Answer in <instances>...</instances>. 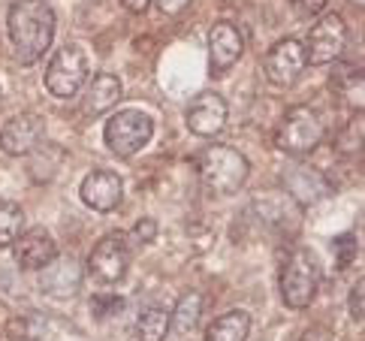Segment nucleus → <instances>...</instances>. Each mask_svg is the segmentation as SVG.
Segmentation results:
<instances>
[{
  "mask_svg": "<svg viewBox=\"0 0 365 341\" xmlns=\"http://www.w3.org/2000/svg\"><path fill=\"white\" fill-rule=\"evenodd\" d=\"M6 28L16 58L21 63H34L46 55L55 39V9L48 6V0H16L9 6Z\"/></svg>",
  "mask_w": 365,
  "mask_h": 341,
  "instance_id": "obj_1",
  "label": "nucleus"
},
{
  "mask_svg": "<svg viewBox=\"0 0 365 341\" xmlns=\"http://www.w3.org/2000/svg\"><path fill=\"white\" fill-rule=\"evenodd\" d=\"M251 163L230 146H208L200 154V181L212 196H232L245 188Z\"/></svg>",
  "mask_w": 365,
  "mask_h": 341,
  "instance_id": "obj_2",
  "label": "nucleus"
},
{
  "mask_svg": "<svg viewBox=\"0 0 365 341\" xmlns=\"http://www.w3.org/2000/svg\"><path fill=\"white\" fill-rule=\"evenodd\" d=\"M323 281L320 260L311 248H296L293 257L287 260V266L281 269V299L287 308L302 311L314 302L317 287Z\"/></svg>",
  "mask_w": 365,
  "mask_h": 341,
  "instance_id": "obj_3",
  "label": "nucleus"
},
{
  "mask_svg": "<svg viewBox=\"0 0 365 341\" xmlns=\"http://www.w3.org/2000/svg\"><path fill=\"white\" fill-rule=\"evenodd\" d=\"M323 142V118L311 106H296L284 115L275 146L287 154H308Z\"/></svg>",
  "mask_w": 365,
  "mask_h": 341,
  "instance_id": "obj_4",
  "label": "nucleus"
},
{
  "mask_svg": "<svg viewBox=\"0 0 365 341\" xmlns=\"http://www.w3.org/2000/svg\"><path fill=\"white\" fill-rule=\"evenodd\" d=\"M151 136H154L151 115L139 112V109H124L106 121V146L118 157H130V154L142 151L151 142Z\"/></svg>",
  "mask_w": 365,
  "mask_h": 341,
  "instance_id": "obj_5",
  "label": "nucleus"
},
{
  "mask_svg": "<svg viewBox=\"0 0 365 341\" xmlns=\"http://www.w3.org/2000/svg\"><path fill=\"white\" fill-rule=\"evenodd\" d=\"M88 78V58L79 46H63L55 51L46 70V88L61 100H70L82 91Z\"/></svg>",
  "mask_w": 365,
  "mask_h": 341,
  "instance_id": "obj_6",
  "label": "nucleus"
},
{
  "mask_svg": "<svg viewBox=\"0 0 365 341\" xmlns=\"http://www.w3.org/2000/svg\"><path fill=\"white\" fill-rule=\"evenodd\" d=\"M347 49V24L341 16H323L308 34V46H305V61L308 63H332L335 58H341Z\"/></svg>",
  "mask_w": 365,
  "mask_h": 341,
  "instance_id": "obj_7",
  "label": "nucleus"
},
{
  "mask_svg": "<svg viewBox=\"0 0 365 341\" xmlns=\"http://www.w3.org/2000/svg\"><path fill=\"white\" fill-rule=\"evenodd\" d=\"M251 212L259 218V224H266L272 233L281 235H293L299 230V220H302V208L293 200L290 193H259Z\"/></svg>",
  "mask_w": 365,
  "mask_h": 341,
  "instance_id": "obj_8",
  "label": "nucleus"
},
{
  "mask_svg": "<svg viewBox=\"0 0 365 341\" xmlns=\"http://www.w3.org/2000/svg\"><path fill=\"white\" fill-rule=\"evenodd\" d=\"M305 46L299 39H281V43L272 46V51L263 61V73L272 85L278 88H290L296 85V78L305 70Z\"/></svg>",
  "mask_w": 365,
  "mask_h": 341,
  "instance_id": "obj_9",
  "label": "nucleus"
},
{
  "mask_svg": "<svg viewBox=\"0 0 365 341\" xmlns=\"http://www.w3.org/2000/svg\"><path fill=\"white\" fill-rule=\"evenodd\" d=\"M127 263H130V251H127V239L121 233L103 235L97 242L94 254H91L88 266L94 272V278L103 284H115L127 275Z\"/></svg>",
  "mask_w": 365,
  "mask_h": 341,
  "instance_id": "obj_10",
  "label": "nucleus"
},
{
  "mask_svg": "<svg viewBox=\"0 0 365 341\" xmlns=\"http://www.w3.org/2000/svg\"><path fill=\"white\" fill-rule=\"evenodd\" d=\"M227 100L215 94V91H205V94H200L197 100L190 103L187 109V127L193 130L197 136H217L220 130L227 127Z\"/></svg>",
  "mask_w": 365,
  "mask_h": 341,
  "instance_id": "obj_11",
  "label": "nucleus"
},
{
  "mask_svg": "<svg viewBox=\"0 0 365 341\" xmlns=\"http://www.w3.org/2000/svg\"><path fill=\"white\" fill-rule=\"evenodd\" d=\"M79 193L88 208H94V212H112V208L121 203L124 185L112 169H94V173L85 175Z\"/></svg>",
  "mask_w": 365,
  "mask_h": 341,
  "instance_id": "obj_12",
  "label": "nucleus"
},
{
  "mask_svg": "<svg viewBox=\"0 0 365 341\" xmlns=\"http://www.w3.org/2000/svg\"><path fill=\"white\" fill-rule=\"evenodd\" d=\"M245 39L232 21H217L212 34H208V63H212V76H220L230 70L232 63L242 58Z\"/></svg>",
  "mask_w": 365,
  "mask_h": 341,
  "instance_id": "obj_13",
  "label": "nucleus"
},
{
  "mask_svg": "<svg viewBox=\"0 0 365 341\" xmlns=\"http://www.w3.org/2000/svg\"><path fill=\"white\" fill-rule=\"evenodd\" d=\"M12 248H16V263L28 272H40L43 266H48L51 260L58 257V245L48 235V230H43V227L19 233V239L12 242Z\"/></svg>",
  "mask_w": 365,
  "mask_h": 341,
  "instance_id": "obj_14",
  "label": "nucleus"
},
{
  "mask_svg": "<svg viewBox=\"0 0 365 341\" xmlns=\"http://www.w3.org/2000/svg\"><path fill=\"white\" fill-rule=\"evenodd\" d=\"M43 139V121L36 115H16L12 121H6V127L0 130V148L12 157H24L31 154Z\"/></svg>",
  "mask_w": 365,
  "mask_h": 341,
  "instance_id": "obj_15",
  "label": "nucleus"
},
{
  "mask_svg": "<svg viewBox=\"0 0 365 341\" xmlns=\"http://www.w3.org/2000/svg\"><path fill=\"white\" fill-rule=\"evenodd\" d=\"M40 272H43V281H40L43 290L51 293V296H58V299L73 296L76 290H79V284H82V263L76 257H70V254H63V257L58 254Z\"/></svg>",
  "mask_w": 365,
  "mask_h": 341,
  "instance_id": "obj_16",
  "label": "nucleus"
},
{
  "mask_svg": "<svg viewBox=\"0 0 365 341\" xmlns=\"http://www.w3.org/2000/svg\"><path fill=\"white\" fill-rule=\"evenodd\" d=\"M281 181H284L287 193H290L299 205H311V203H320V200L329 196V185H326V178L317 173V169H311V166L284 169Z\"/></svg>",
  "mask_w": 365,
  "mask_h": 341,
  "instance_id": "obj_17",
  "label": "nucleus"
},
{
  "mask_svg": "<svg viewBox=\"0 0 365 341\" xmlns=\"http://www.w3.org/2000/svg\"><path fill=\"white\" fill-rule=\"evenodd\" d=\"M118 100H121V82H118V76L100 73V76H94V82H91V88H88L85 112L88 115H103V112H109Z\"/></svg>",
  "mask_w": 365,
  "mask_h": 341,
  "instance_id": "obj_18",
  "label": "nucleus"
},
{
  "mask_svg": "<svg viewBox=\"0 0 365 341\" xmlns=\"http://www.w3.org/2000/svg\"><path fill=\"white\" fill-rule=\"evenodd\" d=\"M251 335V314L247 311H227L208 326L205 341H247Z\"/></svg>",
  "mask_w": 365,
  "mask_h": 341,
  "instance_id": "obj_19",
  "label": "nucleus"
},
{
  "mask_svg": "<svg viewBox=\"0 0 365 341\" xmlns=\"http://www.w3.org/2000/svg\"><path fill=\"white\" fill-rule=\"evenodd\" d=\"M202 293L200 290H185L181 293V299L175 302V311L173 317H169V330H175L178 335H187L197 330V323L202 317Z\"/></svg>",
  "mask_w": 365,
  "mask_h": 341,
  "instance_id": "obj_20",
  "label": "nucleus"
},
{
  "mask_svg": "<svg viewBox=\"0 0 365 341\" xmlns=\"http://www.w3.org/2000/svg\"><path fill=\"white\" fill-rule=\"evenodd\" d=\"M136 332H139V341H163L169 332V314L158 305L145 308L136 320Z\"/></svg>",
  "mask_w": 365,
  "mask_h": 341,
  "instance_id": "obj_21",
  "label": "nucleus"
},
{
  "mask_svg": "<svg viewBox=\"0 0 365 341\" xmlns=\"http://www.w3.org/2000/svg\"><path fill=\"white\" fill-rule=\"evenodd\" d=\"M24 227V212L9 203V200H0V248H6L19 239V233Z\"/></svg>",
  "mask_w": 365,
  "mask_h": 341,
  "instance_id": "obj_22",
  "label": "nucleus"
},
{
  "mask_svg": "<svg viewBox=\"0 0 365 341\" xmlns=\"http://www.w3.org/2000/svg\"><path fill=\"white\" fill-rule=\"evenodd\" d=\"M362 142H365V121H362V112H356L354 121H350L341 130V136H338V148H341L344 154H354V151L362 148Z\"/></svg>",
  "mask_w": 365,
  "mask_h": 341,
  "instance_id": "obj_23",
  "label": "nucleus"
},
{
  "mask_svg": "<svg viewBox=\"0 0 365 341\" xmlns=\"http://www.w3.org/2000/svg\"><path fill=\"white\" fill-rule=\"evenodd\" d=\"M335 248V260H338V269H350V263L356 260V239L354 235H338V239L332 242Z\"/></svg>",
  "mask_w": 365,
  "mask_h": 341,
  "instance_id": "obj_24",
  "label": "nucleus"
},
{
  "mask_svg": "<svg viewBox=\"0 0 365 341\" xmlns=\"http://www.w3.org/2000/svg\"><path fill=\"white\" fill-rule=\"evenodd\" d=\"M91 311L97 317H112V314H121L124 311V299L121 296H112V293H103L91 299Z\"/></svg>",
  "mask_w": 365,
  "mask_h": 341,
  "instance_id": "obj_25",
  "label": "nucleus"
},
{
  "mask_svg": "<svg viewBox=\"0 0 365 341\" xmlns=\"http://www.w3.org/2000/svg\"><path fill=\"white\" fill-rule=\"evenodd\" d=\"M362 91H365L362 73H354V76H350V85L344 82V97H350V103H354L356 112H362Z\"/></svg>",
  "mask_w": 365,
  "mask_h": 341,
  "instance_id": "obj_26",
  "label": "nucleus"
},
{
  "mask_svg": "<svg viewBox=\"0 0 365 341\" xmlns=\"http://www.w3.org/2000/svg\"><path fill=\"white\" fill-rule=\"evenodd\" d=\"M154 235H158V224H154L151 218H139V220H136V227H133V242L145 245V242L154 239Z\"/></svg>",
  "mask_w": 365,
  "mask_h": 341,
  "instance_id": "obj_27",
  "label": "nucleus"
},
{
  "mask_svg": "<svg viewBox=\"0 0 365 341\" xmlns=\"http://www.w3.org/2000/svg\"><path fill=\"white\" fill-rule=\"evenodd\" d=\"M347 305H350V317H354L356 323L362 320V281L354 284V290H350V299H347Z\"/></svg>",
  "mask_w": 365,
  "mask_h": 341,
  "instance_id": "obj_28",
  "label": "nucleus"
},
{
  "mask_svg": "<svg viewBox=\"0 0 365 341\" xmlns=\"http://www.w3.org/2000/svg\"><path fill=\"white\" fill-rule=\"evenodd\" d=\"M293 6H299L302 16H320L326 9V0H293Z\"/></svg>",
  "mask_w": 365,
  "mask_h": 341,
  "instance_id": "obj_29",
  "label": "nucleus"
},
{
  "mask_svg": "<svg viewBox=\"0 0 365 341\" xmlns=\"http://www.w3.org/2000/svg\"><path fill=\"white\" fill-rule=\"evenodd\" d=\"M187 4H190V0H158L160 12H166V16H178V12H185Z\"/></svg>",
  "mask_w": 365,
  "mask_h": 341,
  "instance_id": "obj_30",
  "label": "nucleus"
},
{
  "mask_svg": "<svg viewBox=\"0 0 365 341\" xmlns=\"http://www.w3.org/2000/svg\"><path fill=\"white\" fill-rule=\"evenodd\" d=\"M302 341H332V335L326 330H320V326H311V330L302 332Z\"/></svg>",
  "mask_w": 365,
  "mask_h": 341,
  "instance_id": "obj_31",
  "label": "nucleus"
},
{
  "mask_svg": "<svg viewBox=\"0 0 365 341\" xmlns=\"http://www.w3.org/2000/svg\"><path fill=\"white\" fill-rule=\"evenodd\" d=\"M121 6L127 12H145L151 6V0H121Z\"/></svg>",
  "mask_w": 365,
  "mask_h": 341,
  "instance_id": "obj_32",
  "label": "nucleus"
},
{
  "mask_svg": "<svg viewBox=\"0 0 365 341\" xmlns=\"http://www.w3.org/2000/svg\"><path fill=\"white\" fill-rule=\"evenodd\" d=\"M354 4H362V0H354Z\"/></svg>",
  "mask_w": 365,
  "mask_h": 341,
  "instance_id": "obj_33",
  "label": "nucleus"
},
{
  "mask_svg": "<svg viewBox=\"0 0 365 341\" xmlns=\"http://www.w3.org/2000/svg\"><path fill=\"white\" fill-rule=\"evenodd\" d=\"M16 341H24V338H16Z\"/></svg>",
  "mask_w": 365,
  "mask_h": 341,
  "instance_id": "obj_34",
  "label": "nucleus"
}]
</instances>
